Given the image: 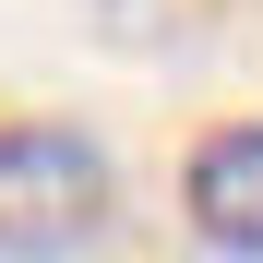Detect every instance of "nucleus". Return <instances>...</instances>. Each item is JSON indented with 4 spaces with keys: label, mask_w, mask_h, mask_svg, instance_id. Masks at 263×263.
Segmentation results:
<instances>
[{
    "label": "nucleus",
    "mask_w": 263,
    "mask_h": 263,
    "mask_svg": "<svg viewBox=\"0 0 263 263\" xmlns=\"http://www.w3.org/2000/svg\"><path fill=\"white\" fill-rule=\"evenodd\" d=\"M180 203H192V228L228 251V263H263V120L203 132L192 167H180Z\"/></svg>",
    "instance_id": "2"
},
{
    "label": "nucleus",
    "mask_w": 263,
    "mask_h": 263,
    "mask_svg": "<svg viewBox=\"0 0 263 263\" xmlns=\"http://www.w3.org/2000/svg\"><path fill=\"white\" fill-rule=\"evenodd\" d=\"M120 215V167L96 132L72 120H0V251L12 263H60L96 251Z\"/></svg>",
    "instance_id": "1"
}]
</instances>
